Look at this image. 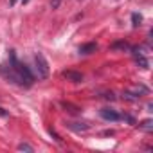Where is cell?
<instances>
[{"label":"cell","instance_id":"obj_1","mask_svg":"<svg viewBox=\"0 0 153 153\" xmlns=\"http://www.w3.org/2000/svg\"><path fill=\"white\" fill-rule=\"evenodd\" d=\"M0 76H4V78L11 83H16L20 87H31L33 81H34V76L33 72L16 59L15 52L11 51L9 54V63H4V65H0Z\"/></svg>","mask_w":153,"mask_h":153},{"label":"cell","instance_id":"obj_2","mask_svg":"<svg viewBox=\"0 0 153 153\" xmlns=\"http://www.w3.org/2000/svg\"><path fill=\"white\" fill-rule=\"evenodd\" d=\"M34 65H36V72H38V79H47L49 78V63L42 52H38L34 56Z\"/></svg>","mask_w":153,"mask_h":153},{"label":"cell","instance_id":"obj_3","mask_svg":"<svg viewBox=\"0 0 153 153\" xmlns=\"http://www.w3.org/2000/svg\"><path fill=\"white\" fill-rule=\"evenodd\" d=\"M99 115H101L105 121H110V123H115V121H121V119H123V115H121L119 112L112 110V108H103V110H99Z\"/></svg>","mask_w":153,"mask_h":153},{"label":"cell","instance_id":"obj_4","mask_svg":"<svg viewBox=\"0 0 153 153\" xmlns=\"http://www.w3.org/2000/svg\"><path fill=\"white\" fill-rule=\"evenodd\" d=\"M63 76H65L68 81H72V83H81V81H83V74L74 72V70H65Z\"/></svg>","mask_w":153,"mask_h":153},{"label":"cell","instance_id":"obj_5","mask_svg":"<svg viewBox=\"0 0 153 153\" xmlns=\"http://www.w3.org/2000/svg\"><path fill=\"white\" fill-rule=\"evenodd\" d=\"M67 126H68L72 131H78V133H79V131H87V130L90 128L87 123H67Z\"/></svg>","mask_w":153,"mask_h":153},{"label":"cell","instance_id":"obj_6","mask_svg":"<svg viewBox=\"0 0 153 153\" xmlns=\"http://www.w3.org/2000/svg\"><path fill=\"white\" fill-rule=\"evenodd\" d=\"M97 51V43H87L79 47V54H92Z\"/></svg>","mask_w":153,"mask_h":153},{"label":"cell","instance_id":"obj_7","mask_svg":"<svg viewBox=\"0 0 153 153\" xmlns=\"http://www.w3.org/2000/svg\"><path fill=\"white\" fill-rule=\"evenodd\" d=\"M139 130H142V131H151V130H153V123H151V119L142 121V123L139 124Z\"/></svg>","mask_w":153,"mask_h":153},{"label":"cell","instance_id":"obj_8","mask_svg":"<svg viewBox=\"0 0 153 153\" xmlns=\"http://www.w3.org/2000/svg\"><path fill=\"white\" fill-rule=\"evenodd\" d=\"M131 22H133V24H131L133 27L140 25V22H142V16H140V15H137V13H133V15H131Z\"/></svg>","mask_w":153,"mask_h":153},{"label":"cell","instance_id":"obj_9","mask_svg":"<svg viewBox=\"0 0 153 153\" xmlns=\"http://www.w3.org/2000/svg\"><path fill=\"white\" fill-rule=\"evenodd\" d=\"M18 151H29V153H33L34 148L29 146V144H25V142H22V144H18Z\"/></svg>","mask_w":153,"mask_h":153},{"label":"cell","instance_id":"obj_10","mask_svg":"<svg viewBox=\"0 0 153 153\" xmlns=\"http://www.w3.org/2000/svg\"><path fill=\"white\" fill-rule=\"evenodd\" d=\"M63 108H70L68 112H72V114H76V112H79V108H78V106H72L70 103H63Z\"/></svg>","mask_w":153,"mask_h":153},{"label":"cell","instance_id":"obj_11","mask_svg":"<svg viewBox=\"0 0 153 153\" xmlns=\"http://www.w3.org/2000/svg\"><path fill=\"white\" fill-rule=\"evenodd\" d=\"M61 2H63V0H51V7L52 9H58L61 6Z\"/></svg>","mask_w":153,"mask_h":153},{"label":"cell","instance_id":"obj_12","mask_svg":"<svg viewBox=\"0 0 153 153\" xmlns=\"http://www.w3.org/2000/svg\"><path fill=\"white\" fill-rule=\"evenodd\" d=\"M0 115H7V112H4L2 108H0Z\"/></svg>","mask_w":153,"mask_h":153}]
</instances>
